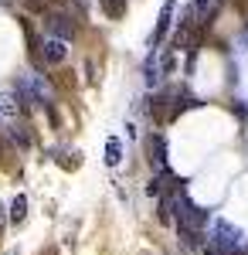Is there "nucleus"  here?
Returning <instances> with one entry per match:
<instances>
[{"label": "nucleus", "instance_id": "1", "mask_svg": "<svg viewBox=\"0 0 248 255\" xmlns=\"http://www.w3.org/2000/svg\"><path fill=\"white\" fill-rule=\"evenodd\" d=\"M20 96H24V102H41V106H51V85L41 79V75H24L20 79Z\"/></svg>", "mask_w": 248, "mask_h": 255}, {"label": "nucleus", "instance_id": "4", "mask_svg": "<svg viewBox=\"0 0 248 255\" xmlns=\"http://www.w3.org/2000/svg\"><path fill=\"white\" fill-rule=\"evenodd\" d=\"M150 163L163 174L167 170V143H163V136L156 133V136H150Z\"/></svg>", "mask_w": 248, "mask_h": 255}, {"label": "nucleus", "instance_id": "11", "mask_svg": "<svg viewBox=\"0 0 248 255\" xmlns=\"http://www.w3.org/2000/svg\"><path fill=\"white\" fill-rule=\"evenodd\" d=\"M109 163H119V143H116V139H109Z\"/></svg>", "mask_w": 248, "mask_h": 255}, {"label": "nucleus", "instance_id": "7", "mask_svg": "<svg viewBox=\"0 0 248 255\" xmlns=\"http://www.w3.org/2000/svg\"><path fill=\"white\" fill-rule=\"evenodd\" d=\"M3 133L14 139V146H20V150H27V146H31V136H27V129H24L20 123H7V126H3Z\"/></svg>", "mask_w": 248, "mask_h": 255}, {"label": "nucleus", "instance_id": "9", "mask_svg": "<svg viewBox=\"0 0 248 255\" xmlns=\"http://www.w3.org/2000/svg\"><path fill=\"white\" fill-rule=\"evenodd\" d=\"M102 10H106V17L119 20L126 14V0H102Z\"/></svg>", "mask_w": 248, "mask_h": 255}, {"label": "nucleus", "instance_id": "5", "mask_svg": "<svg viewBox=\"0 0 248 255\" xmlns=\"http://www.w3.org/2000/svg\"><path fill=\"white\" fill-rule=\"evenodd\" d=\"M191 7H194V14H197V20H201V27H208V20L218 14L221 0H194Z\"/></svg>", "mask_w": 248, "mask_h": 255}, {"label": "nucleus", "instance_id": "6", "mask_svg": "<svg viewBox=\"0 0 248 255\" xmlns=\"http://www.w3.org/2000/svg\"><path fill=\"white\" fill-rule=\"evenodd\" d=\"M20 109H24V106H20L10 92H7V96H0V119H3V123H17V113H20Z\"/></svg>", "mask_w": 248, "mask_h": 255}, {"label": "nucleus", "instance_id": "8", "mask_svg": "<svg viewBox=\"0 0 248 255\" xmlns=\"http://www.w3.org/2000/svg\"><path fill=\"white\" fill-rule=\"evenodd\" d=\"M170 14H173V0L163 3V10H160V20H156V31H153V41H160L167 34V27H170Z\"/></svg>", "mask_w": 248, "mask_h": 255}, {"label": "nucleus", "instance_id": "2", "mask_svg": "<svg viewBox=\"0 0 248 255\" xmlns=\"http://www.w3.org/2000/svg\"><path fill=\"white\" fill-rule=\"evenodd\" d=\"M44 27H48V34H55V38H65V41L75 38V20L68 17V14H61V10H51V14L44 17Z\"/></svg>", "mask_w": 248, "mask_h": 255}, {"label": "nucleus", "instance_id": "3", "mask_svg": "<svg viewBox=\"0 0 248 255\" xmlns=\"http://www.w3.org/2000/svg\"><path fill=\"white\" fill-rule=\"evenodd\" d=\"M41 55H44L48 65H61V61L68 58V41L55 38V34H44L41 38Z\"/></svg>", "mask_w": 248, "mask_h": 255}, {"label": "nucleus", "instance_id": "10", "mask_svg": "<svg viewBox=\"0 0 248 255\" xmlns=\"http://www.w3.org/2000/svg\"><path fill=\"white\" fill-rule=\"evenodd\" d=\"M24 215H27V201H24V197H17V201L10 204V221L17 225V221H24Z\"/></svg>", "mask_w": 248, "mask_h": 255}]
</instances>
